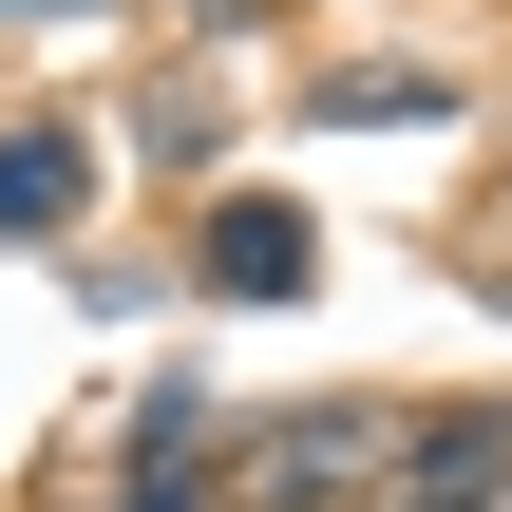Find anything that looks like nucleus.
Wrapping results in <instances>:
<instances>
[{
  "mask_svg": "<svg viewBox=\"0 0 512 512\" xmlns=\"http://www.w3.org/2000/svg\"><path fill=\"white\" fill-rule=\"evenodd\" d=\"M380 475H399V418H380V399L228 418V512H380Z\"/></svg>",
  "mask_w": 512,
  "mask_h": 512,
  "instance_id": "nucleus-1",
  "label": "nucleus"
},
{
  "mask_svg": "<svg viewBox=\"0 0 512 512\" xmlns=\"http://www.w3.org/2000/svg\"><path fill=\"white\" fill-rule=\"evenodd\" d=\"M304 266H323V228H304L285 190H228V209H209V285H228V304H285Z\"/></svg>",
  "mask_w": 512,
  "mask_h": 512,
  "instance_id": "nucleus-4",
  "label": "nucleus"
},
{
  "mask_svg": "<svg viewBox=\"0 0 512 512\" xmlns=\"http://www.w3.org/2000/svg\"><path fill=\"white\" fill-rule=\"evenodd\" d=\"M380 512H512V399L399 418V475H380Z\"/></svg>",
  "mask_w": 512,
  "mask_h": 512,
  "instance_id": "nucleus-2",
  "label": "nucleus"
},
{
  "mask_svg": "<svg viewBox=\"0 0 512 512\" xmlns=\"http://www.w3.org/2000/svg\"><path fill=\"white\" fill-rule=\"evenodd\" d=\"M95 512H209V475H190V456H133V475H114Z\"/></svg>",
  "mask_w": 512,
  "mask_h": 512,
  "instance_id": "nucleus-5",
  "label": "nucleus"
},
{
  "mask_svg": "<svg viewBox=\"0 0 512 512\" xmlns=\"http://www.w3.org/2000/svg\"><path fill=\"white\" fill-rule=\"evenodd\" d=\"M95 228V114H0V247Z\"/></svg>",
  "mask_w": 512,
  "mask_h": 512,
  "instance_id": "nucleus-3",
  "label": "nucleus"
},
{
  "mask_svg": "<svg viewBox=\"0 0 512 512\" xmlns=\"http://www.w3.org/2000/svg\"><path fill=\"white\" fill-rule=\"evenodd\" d=\"M0 19H95V0H0Z\"/></svg>",
  "mask_w": 512,
  "mask_h": 512,
  "instance_id": "nucleus-6",
  "label": "nucleus"
}]
</instances>
